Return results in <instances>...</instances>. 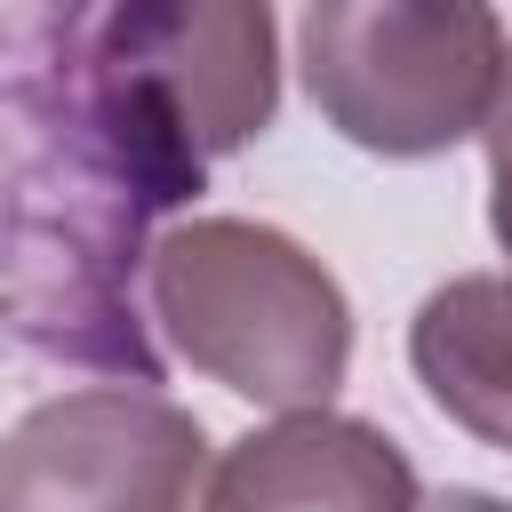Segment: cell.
I'll use <instances>...</instances> for the list:
<instances>
[{
	"mask_svg": "<svg viewBox=\"0 0 512 512\" xmlns=\"http://www.w3.org/2000/svg\"><path fill=\"white\" fill-rule=\"evenodd\" d=\"M56 64L16 112L56 128V160L136 216L200 192V168L272 128V0H56Z\"/></svg>",
	"mask_w": 512,
	"mask_h": 512,
	"instance_id": "cell-1",
	"label": "cell"
},
{
	"mask_svg": "<svg viewBox=\"0 0 512 512\" xmlns=\"http://www.w3.org/2000/svg\"><path fill=\"white\" fill-rule=\"evenodd\" d=\"M144 288L176 360L256 408H328L352 368V304L336 272L272 224L184 216L144 248Z\"/></svg>",
	"mask_w": 512,
	"mask_h": 512,
	"instance_id": "cell-2",
	"label": "cell"
},
{
	"mask_svg": "<svg viewBox=\"0 0 512 512\" xmlns=\"http://www.w3.org/2000/svg\"><path fill=\"white\" fill-rule=\"evenodd\" d=\"M512 48L488 0H304V88L376 160H432L488 128Z\"/></svg>",
	"mask_w": 512,
	"mask_h": 512,
	"instance_id": "cell-3",
	"label": "cell"
},
{
	"mask_svg": "<svg viewBox=\"0 0 512 512\" xmlns=\"http://www.w3.org/2000/svg\"><path fill=\"white\" fill-rule=\"evenodd\" d=\"M208 432L152 384L40 400L0 448V512H192Z\"/></svg>",
	"mask_w": 512,
	"mask_h": 512,
	"instance_id": "cell-4",
	"label": "cell"
},
{
	"mask_svg": "<svg viewBox=\"0 0 512 512\" xmlns=\"http://www.w3.org/2000/svg\"><path fill=\"white\" fill-rule=\"evenodd\" d=\"M200 512H424V488L376 424L296 408L224 448Z\"/></svg>",
	"mask_w": 512,
	"mask_h": 512,
	"instance_id": "cell-5",
	"label": "cell"
},
{
	"mask_svg": "<svg viewBox=\"0 0 512 512\" xmlns=\"http://www.w3.org/2000/svg\"><path fill=\"white\" fill-rule=\"evenodd\" d=\"M408 360L448 424L512 448V272H464L432 288L408 328Z\"/></svg>",
	"mask_w": 512,
	"mask_h": 512,
	"instance_id": "cell-6",
	"label": "cell"
},
{
	"mask_svg": "<svg viewBox=\"0 0 512 512\" xmlns=\"http://www.w3.org/2000/svg\"><path fill=\"white\" fill-rule=\"evenodd\" d=\"M480 136H488V224H496V240L512 256V72H504V96H496Z\"/></svg>",
	"mask_w": 512,
	"mask_h": 512,
	"instance_id": "cell-7",
	"label": "cell"
},
{
	"mask_svg": "<svg viewBox=\"0 0 512 512\" xmlns=\"http://www.w3.org/2000/svg\"><path fill=\"white\" fill-rule=\"evenodd\" d=\"M432 512H512V504H504V496H480V488H448Z\"/></svg>",
	"mask_w": 512,
	"mask_h": 512,
	"instance_id": "cell-8",
	"label": "cell"
}]
</instances>
